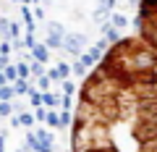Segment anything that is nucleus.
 Returning <instances> with one entry per match:
<instances>
[{"label":"nucleus","instance_id":"f257e3e1","mask_svg":"<svg viewBox=\"0 0 157 152\" xmlns=\"http://www.w3.org/2000/svg\"><path fill=\"white\" fill-rule=\"evenodd\" d=\"M139 29L144 45L157 50V0H141L139 8Z\"/></svg>","mask_w":157,"mask_h":152}]
</instances>
